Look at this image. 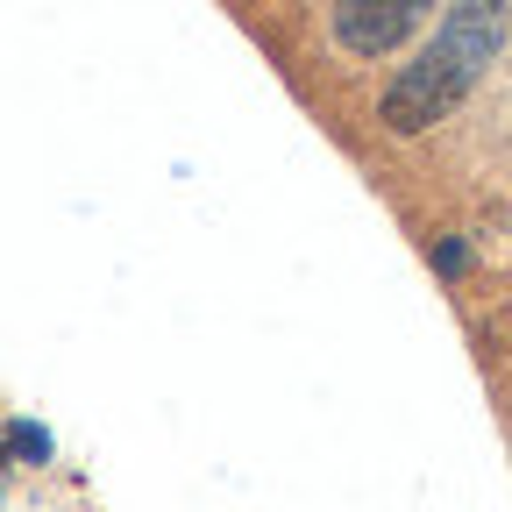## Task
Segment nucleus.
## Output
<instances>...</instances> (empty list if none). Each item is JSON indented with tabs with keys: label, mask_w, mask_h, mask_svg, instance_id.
<instances>
[{
	"label": "nucleus",
	"mask_w": 512,
	"mask_h": 512,
	"mask_svg": "<svg viewBox=\"0 0 512 512\" xmlns=\"http://www.w3.org/2000/svg\"><path fill=\"white\" fill-rule=\"evenodd\" d=\"M477 72H484V64H470L456 43H441V36H434V50H427V57H413L406 72L392 79V93H384V128L413 136V128L441 121L448 107H456V100L477 86Z\"/></svg>",
	"instance_id": "f257e3e1"
},
{
	"label": "nucleus",
	"mask_w": 512,
	"mask_h": 512,
	"mask_svg": "<svg viewBox=\"0 0 512 512\" xmlns=\"http://www.w3.org/2000/svg\"><path fill=\"white\" fill-rule=\"evenodd\" d=\"M427 8H434V0H342V8H335V36L356 57H377V50L406 43L427 22Z\"/></svg>",
	"instance_id": "f03ea898"
}]
</instances>
